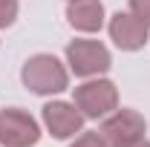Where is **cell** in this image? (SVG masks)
Instances as JSON below:
<instances>
[{
  "mask_svg": "<svg viewBox=\"0 0 150 147\" xmlns=\"http://www.w3.org/2000/svg\"><path fill=\"white\" fill-rule=\"evenodd\" d=\"M20 81L35 95H55V92H64L69 87V72L55 55H43L40 52V55H32L23 64Z\"/></svg>",
  "mask_w": 150,
  "mask_h": 147,
  "instance_id": "6da1fadb",
  "label": "cell"
},
{
  "mask_svg": "<svg viewBox=\"0 0 150 147\" xmlns=\"http://www.w3.org/2000/svg\"><path fill=\"white\" fill-rule=\"evenodd\" d=\"M72 104L81 110L84 118H104L118 107V90L107 78H95V81H87V84L75 87Z\"/></svg>",
  "mask_w": 150,
  "mask_h": 147,
  "instance_id": "7a4b0ae2",
  "label": "cell"
},
{
  "mask_svg": "<svg viewBox=\"0 0 150 147\" xmlns=\"http://www.w3.org/2000/svg\"><path fill=\"white\" fill-rule=\"evenodd\" d=\"M67 64L78 78H93V75H101L110 69L112 58H110V49L101 40L78 37L67 46Z\"/></svg>",
  "mask_w": 150,
  "mask_h": 147,
  "instance_id": "3957f363",
  "label": "cell"
},
{
  "mask_svg": "<svg viewBox=\"0 0 150 147\" xmlns=\"http://www.w3.org/2000/svg\"><path fill=\"white\" fill-rule=\"evenodd\" d=\"M40 139V127L29 112L9 107L0 110V144L3 147H35Z\"/></svg>",
  "mask_w": 150,
  "mask_h": 147,
  "instance_id": "277c9868",
  "label": "cell"
},
{
  "mask_svg": "<svg viewBox=\"0 0 150 147\" xmlns=\"http://www.w3.org/2000/svg\"><path fill=\"white\" fill-rule=\"evenodd\" d=\"M144 115L136 110H112L110 115H104V124H101V136L107 139L110 147L127 144V141H136L144 136Z\"/></svg>",
  "mask_w": 150,
  "mask_h": 147,
  "instance_id": "5b68a950",
  "label": "cell"
},
{
  "mask_svg": "<svg viewBox=\"0 0 150 147\" xmlns=\"http://www.w3.org/2000/svg\"><path fill=\"white\" fill-rule=\"evenodd\" d=\"M147 29L150 26L142 23L133 12H115L110 18V37H112V43H115L121 52H136V49H142L144 40H147Z\"/></svg>",
  "mask_w": 150,
  "mask_h": 147,
  "instance_id": "8992f818",
  "label": "cell"
},
{
  "mask_svg": "<svg viewBox=\"0 0 150 147\" xmlns=\"http://www.w3.org/2000/svg\"><path fill=\"white\" fill-rule=\"evenodd\" d=\"M43 124L55 139H72L75 133L84 130V115L75 104L67 101H49L43 107Z\"/></svg>",
  "mask_w": 150,
  "mask_h": 147,
  "instance_id": "52a82bcc",
  "label": "cell"
},
{
  "mask_svg": "<svg viewBox=\"0 0 150 147\" xmlns=\"http://www.w3.org/2000/svg\"><path fill=\"white\" fill-rule=\"evenodd\" d=\"M67 20L78 32H98L104 26V3L101 0H69Z\"/></svg>",
  "mask_w": 150,
  "mask_h": 147,
  "instance_id": "ba28073f",
  "label": "cell"
},
{
  "mask_svg": "<svg viewBox=\"0 0 150 147\" xmlns=\"http://www.w3.org/2000/svg\"><path fill=\"white\" fill-rule=\"evenodd\" d=\"M18 18V0H0V29L12 26Z\"/></svg>",
  "mask_w": 150,
  "mask_h": 147,
  "instance_id": "9c48e42d",
  "label": "cell"
},
{
  "mask_svg": "<svg viewBox=\"0 0 150 147\" xmlns=\"http://www.w3.org/2000/svg\"><path fill=\"white\" fill-rule=\"evenodd\" d=\"M69 147H110V144H107V139L101 133H81Z\"/></svg>",
  "mask_w": 150,
  "mask_h": 147,
  "instance_id": "30bf717a",
  "label": "cell"
},
{
  "mask_svg": "<svg viewBox=\"0 0 150 147\" xmlns=\"http://www.w3.org/2000/svg\"><path fill=\"white\" fill-rule=\"evenodd\" d=\"M130 12L142 20V23L150 26V0H130Z\"/></svg>",
  "mask_w": 150,
  "mask_h": 147,
  "instance_id": "8fae6325",
  "label": "cell"
},
{
  "mask_svg": "<svg viewBox=\"0 0 150 147\" xmlns=\"http://www.w3.org/2000/svg\"><path fill=\"white\" fill-rule=\"evenodd\" d=\"M118 147H150V141L142 136V139H136V141H127V144H118Z\"/></svg>",
  "mask_w": 150,
  "mask_h": 147,
  "instance_id": "7c38bea8",
  "label": "cell"
}]
</instances>
